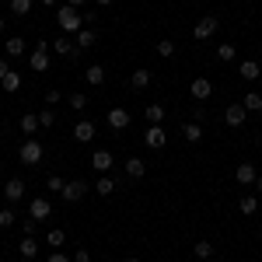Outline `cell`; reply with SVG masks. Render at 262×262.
I'll use <instances>...</instances> for the list:
<instances>
[{"mask_svg": "<svg viewBox=\"0 0 262 262\" xmlns=\"http://www.w3.org/2000/svg\"><path fill=\"white\" fill-rule=\"evenodd\" d=\"M56 25L63 28V35H77L84 28V14L77 7H70V4H60L56 7Z\"/></svg>", "mask_w": 262, "mask_h": 262, "instance_id": "obj_1", "label": "cell"}, {"mask_svg": "<svg viewBox=\"0 0 262 262\" xmlns=\"http://www.w3.org/2000/svg\"><path fill=\"white\" fill-rule=\"evenodd\" d=\"M18 158H21V164H39L42 158H46V147H42L35 137H28V140L18 147Z\"/></svg>", "mask_w": 262, "mask_h": 262, "instance_id": "obj_2", "label": "cell"}, {"mask_svg": "<svg viewBox=\"0 0 262 262\" xmlns=\"http://www.w3.org/2000/svg\"><path fill=\"white\" fill-rule=\"evenodd\" d=\"M49 49H53V46L39 39V46H35V53L28 56V67H32L35 74H46V70H49V63H53V60H49Z\"/></svg>", "mask_w": 262, "mask_h": 262, "instance_id": "obj_3", "label": "cell"}, {"mask_svg": "<svg viewBox=\"0 0 262 262\" xmlns=\"http://www.w3.org/2000/svg\"><path fill=\"white\" fill-rule=\"evenodd\" d=\"M88 192H91V185H88V182H81V179H74V182H67V185H63L60 196H63L67 203H81Z\"/></svg>", "mask_w": 262, "mask_h": 262, "instance_id": "obj_4", "label": "cell"}, {"mask_svg": "<svg viewBox=\"0 0 262 262\" xmlns=\"http://www.w3.org/2000/svg\"><path fill=\"white\" fill-rule=\"evenodd\" d=\"M217 25H221V21L210 18V14H206V18H200V21H196V28H192V39H196V42L213 39V35H217Z\"/></svg>", "mask_w": 262, "mask_h": 262, "instance_id": "obj_5", "label": "cell"}, {"mask_svg": "<svg viewBox=\"0 0 262 262\" xmlns=\"http://www.w3.org/2000/svg\"><path fill=\"white\" fill-rule=\"evenodd\" d=\"M49 213H53V203L46 200V196H35V200L28 203V217H35V221H49Z\"/></svg>", "mask_w": 262, "mask_h": 262, "instance_id": "obj_6", "label": "cell"}, {"mask_svg": "<svg viewBox=\"0 0 262 262\" xmlns=\"http://www.w3.org/2000/svg\"><path fill=\"white\" fill-rule=\"evenodd\" d=\"M143 143H147L150 150H161L164 143H168V133H164V126H147V133H143Z\"/></svg>", "mask_w": 262, "mask_h": 262, "instance_id": "obj_7", "label": "cell"}, {"mask_svg": "<svg viewBox=\"0 0 262 262\" xmlns=\"http://www.w3.org/2000/svg\"><path fill=\"white\" fill-rule=\"evenodd\" d=\"M255 179H259V171H255L252 161H242L234 168V182H238V185H255Z\"/></svg>", "mask_w": 262, "mask_h": 262, "instance_id": "obj_8", "label": "cell"}, {"mask_svg": "<svg viewBox=\"0 0 262 262\" xmlns=\"http://www.w3.org/2000/svg\"><path fill=\"white\" fill-rule=\"evenodd\" d=\"M53 53H60L63 60H77V56H81V49H77V42H70L67 35H60V39L53 42Z\"/></svg>", "mask_w": 262, "mask_h": 262, "instance_id": "obj_9", "label": "cell"}, {"mask_svg": "<svg viewBox=\"0 0 262 262\" xmlns=\"http://www.w3.org/2000/svg\"><path fill=\"white\" fill-rule=\"evenodd\" d=\"M224 122H227V126H234V129H238V126H245V122H248L245 105H227V108H224Z\"/></svg>", "mask_w": 262, "mask_h": 262, "instance_id": "obj_10", "label": "cell"}, {"mask_svg": "<svg viewBox=\"0 0 262 262\" xmlns=\"http://www.w3.org/2000/svg\"><path fill=\"white\" fill-rule=\"evenodd\" d=\"M238 77H242V81H259L262 77V63L259 60H242L238 63Z\"/></svg>", "mask_w": 262, "mask_h": 262, "instance_id": "obj_11", "label": "cell"}, {"mask_svg": "<svg viewBox=\"0 0 262 262\" xmlns=\"http://www.w3.org/2000/svg\"><path fill=\"white\" fill-rule=\"evenodd\" d=\"M189 91H192L196 101H206L210 95H213V81H210V77H196V81L189 84Z\"/></svg>", "mask_w": 262, "mask_h": 262, "instance_id": "obj_12", "label": "cell"}, {"mask_svg": "<svg viewBox=\"0 0 262 262\" xmlns=\"http://www.w3.org/2000/svg\"><path fill=\"white\" fill-rule=\"evenodd\" d=\"M4 200H7V203L25 200V182H21V179H7V182H4Z\"/></svg>", "mask_w": 262, "mask_h": 262, "instance_id": "obj_13", "label": "cell"}, {"mask_svg": "<svg viewBox=\"0 0 262 262\" xmlns=\"http://www.w3.org/2000/svg\"><path fill=\"white\" fill-rule=\"evenodd\" d=\"M108 126H112L116 133H122V129L129 126V112H126V108H119V105H116V108H108Z\"/></svg>", "mask_w": 262, "mask_h": 262, "instance_id": "obj_14", "label": "cell"}, {"mask_svg": "<svg viewBox=\"0 0 262 262\" xmlns=\"http://www.w3.org/2000/svg\"><path fill=\"white\" fill-rule=\"evenodd\" d=\"M74 140H77V143H91V140H95V122L81 119L77 126H74Z\"/></svg>", "mask_w": 262, "mask_h": 262, "instance_id": "obj_15", "label": "cell"}, {"mask_svg": "<svg viewBox=\"0 0 262 262\" xmlns=\"http://www.w3.org/2000/svg\"><path fill=\"white\" fill-rule=\"evenodd\" d=\"M129 88H133V91H147V88H150V70L137 67V70L129 74Z\"/></svg>", "mask_w": 262, "mask_h": 262, "instance_id": "obj_16", "label": "cell"}, {"mask_svg": "<svg viewBox=\"0 0 262 262\" xmlns=\"http://www.w3.org/2000/svg\"><path fill=\"white\" fill-rule=\"evenodd\" d=\"M112 164H116L112 150H95V154H91V168H95V171H108Z\"/></svg>", "mask_w": 262, "mask_h": 262, "instance_id": "obj_17", "label": "cell"}, {"mask_svg": "<svg viewBox=\"0 0 262 262\" xmlns=\"http://www.w3.org/2000/svg\"><path fill=\"white\" fill-rule=\"evenodd\" d=\"M95 39H98V28H91V25H84L81 32H77V49H91V46H95Z\"/></svg>", "mask_w": 262, "mask_h": 262, "instance_id": "obj_18", "label": "cell"}, {"mask_svg": "<svg viewBox=\"0 0 262 262\" xmlns=\"http://www.w3.org/2000/svg\"><path fill=\"white\" fill-rule=\"evenodd\" d=\"M122 168H126V175H129V179H143V175H147L143 158H126V164H122Z\"/></svg>", "mask_w": 262, "mask_h": 262, "instance_id": "obj_19", "label": "cell"}, {"mask_svg": "<svg viewBox=\"0 0 262 262\" xmlns=\"http://www.w3.org/2000/svg\"><path fill=\"white\" fill-rule=\"evenodd\" d=\"M18 252H21V259H35V255H39V242H35L32 234H25L21 245H18Z\"/></svg>", "mask_w": 262, "mask_h": 262, "instance_id": "obj_20", "label": "cell"}, {"mask_svg": "<svg viewBox=\"0 0 262 262\" xmlns=\"http://www.w3.org/2000/svg\"><path fill=\"white\" fill-rule=\"evenodd\" d=\"M84 81L95 84V88H98V84H105V67H101V63H91V67L84 70Z\"/></svg>", "mask_w": 262, "mask_h": 262, "instance_id": "obj_21", "label": "cell"}, {"mask_svg": "<svg viewBox=\"0 0 262 262\" xmlns=\"http://www.w3.org/2000/svg\"><path fill=\"white\" fill-rule=\"evenodd\" d=\"M21 133H28V137L39 133V112H25L21 116Z\"/></svg>", "mask_w": 262, "mask_h": 262, "instance_id": "obj_22", "label": "cell"}, {"mask_svg": "<svg viewBox=\"0 0 262 262\" xmlns=\"http://www.w3.org/2000/svg\"><path fill=\"white\" fill-rule=\"evenodd\" d=\"M182 137H185L189 143H200V140H203V126H200V122H192V119H189L185 126H182Z\"/></svg>", "mask_w": 262, "mask_h": 262, "instance_id": "obj_23", "label": "cell"}, {"mask_svg": "<svg viewBox=\"0 0 262 262\" xmlns=\"http://www.w3.org/2000/svg\"><path fill=\"white\" fill-rule=\"evenodd\" d=\"M234 56H238L234 42H221V46H217V60L221 63H234Z\"/></svg>", "mask_w": 262, "mask_h": 262, "instance_id": "obj_24", "label": "cell"}, {"mask_svg": "<svg viewBox=\"0 0 262 262\" xmlns=\"http://www.w3.org/2000/svg\"><path fill=\"white\" fill-rule=\"evenodd\" d=\"M143 116H147L150 126H161V122H164V105H147V108H143Z\"/></svg>", "mask_w": 262, "mask_h": 262, "instance_id": "obj_25", "label": "cell"}, {"mask_svg": "<svg viewBox=\"0 0 262 262\" xmlns=\"http://www.w3.org/2000/svg\"><path fill=\"white\" fill-rule=\"evenodd\" d=\"M95 192H98V196H112V192H116V179H112V175H101V179L95 182Z\"/></svg>", "mask_w": 262, "mask_h": 262, "instance_id": "obj_26", "label": "cell"}, {"mask_svg": "<svg viewBox=\"0 0 262 262\" xmlns=\"http://www.w3.org/2000/svg\"><path fill=\"white\" fill-rule=\"evenodd\" d=\"M4 49H7V56H11V60H14V56H25V39H18V35H11Z\"/></svg>", "mask_w": 262, "mask_h": 262, "instance_id": "obj_27", "label": "cell"}, {"mask_svg": "<svg viewBox=\"0 0 262 262\" xmlns=\"http://www.w3.org/2000/svg\"><path fill=\"white\" fill-rule=\"evenodd\" d=\"M242 105H245V112H262V95L248 91V95L242 98Z\"/></svg>", "mask_w": 262, "mask_h": 262, "instance_id": "obj_28", "label": "cell"}, {"mask_svg": "<svg viewBox=\"0 0 262 262\" xmlns=\"http://www.w3.org/2000/svg\"><path fill=\"white\" fill-rule=\"evenodd\" d=\"M0 88H4L7 95H14V91H18V88H21V74H14V70H11V74H7V77L0 81Z\"/></svg>", "mask_w": 262, "mask_h": 262, "instance_id": "obj_29", "label": "cell"}, {"mask_svg": "<svg viewBox=\"0 0 262 262\" xmlns=\"http://www.w3.org/2000/svg\"><path fill=\"white\" fill-rule=\"evenodd\" d=\"M238 210H242L245 217H252V213L259 210V200H255V196H242V200H238Z\"/></svg>", "mask_w": 262, "mask_h": 262, "instance_id": "obj_30", "label": "cell"}, {"mask_svg": "<svg viewBox=\"0 0 262 262\" xmlns=\"http://www.w3.org/2000/svg\"><path fill=\"white\" fill-rule=\"evenodd\" d=\"M154 49H158V56H161V60H171V56H175V42H171V39H161Z\"/></svg>", "mask_w": 262, "mask_h": 262, "instance_id": "obj_31", "label": "cell"}, {"mask_svg": "<svg viewBox=\"0 0 262 262\" xmlns=\"http://www.w3.org/2000/svg\"><path fill=\"white\" fill-rule=\"evenodd\" d=\"M67 105H70L74 112H84V108H88V95H81V91H74V95L67 98Z\"/></svg>", "mask_w": 262, "mask_h": 262, "instance_id": "obj_32", "label": "cell"}, {"mask_svg": "<svg viewBox=\"0 0 262 262\" xmlns=\"http://www.w3.org/2000/svg\"><path fill=\"white\" fill-rule=\"evenodd\" d=\"M63 242H67V231H60V227H53V231L46 234V245H53V248H60Z\"/></svg>", "mask_w": 262, "mask_h": 262, "instance_id": "obj_33", "label": "cell"}, {"mask_svg": "<svg viewBox=\"0 0 262 262\" xmlns=\"http://www.w3.org/2000/svg\"><path fill=\"white\" fill-rule=\"evenodd\" d=\"M14 224H18V213H14L11 206H7V210H0V231H4V227H14Z\"/></svg>", "mask_w": 262, "mask_h": 262, "instance_id": "obj_34", "label": "cell"}, {"mask_svg": "<svg viewBox=\"0 0 262 262\" xmlns=\"http://www.w3.org/2000/svg\"><path fill=\"white\" fill-rule=\"evenodd\" d=\"M39 126H42V129L56 126V112H53V108H42V112H39Z\"/></svg>", "mask_w": 262, "mask_h": 262, "instance_id": "obj_35", "label": "cell"}, {"mask_svg": "<svg viewBox=\"0 0 262 262\" xmlns=\"http://www.w3.org/2000/svg\"><path fill=\"white\" fill-rule=\"evenodd\" d=\"M11 11H14L18 18H25V14L32 11V0H11Z\"/></svg>", "mask_w": 262, "mask_h": 262, "instance_id": "obj_36", "label": "cell"}, {"mask_svg": "<svg viewBox=\"0 0 262 262\" xmlns=\"http://www.w3.org/2000/svg\"><path fill=\"white\" fill-rule=\"evenodd\" d=\"M192 252H196V259H210V255H213V245H210V242H196Z\"/></svg>", "mask_w": 262, "mask_h": 262, "instance_id": "obj_37", "label": "cell"}, {"mask_svg": "<svg viewBox=\"0 0 262 262\" xmlns=\"http://www.w3.org/2000/svg\"><path fill=\"white\" fill-rule=\"evenodd\" d=\"M63 185H67V182H63L60 175H49V179H46V189H49V192H63Z\"/></svg>", "mask_w": 262, "mask_h": 262, "instance_id": "obj_38", "label": "cell"}, {"mask_svg": "<svg viewBox=\"0 0 262 262\" xmlns=\"http://www.w3.org/2000/svg\"><path fill=\"white\" fill-rule=\"evenodd\" d=\"M35 227H39L35 217H25V221H21V231H25V234H32V238H35Z\"/></svg>", "mask_w": 262, "mask_h": 262, "instance_id": "obj_39", "label": "cell"}, {"mask_svg": "<svg viewBox=\"0 0 262 262\" xmlns=\"http://www.w3.org/2000/svg\"><path fill=\"white\" fill-rule=\"evenodd\" d=\"M60 98H63V95L56 91V88H49V91H46V105H56Z\"/></svg>", "mask_w": 262, "mask_h": 262, "instance_id": "obj_40", "label": "cell"}, {"mask_svg": "<svg viewBox=\"0 0 262 262\" xmlns=\"http://www.w3.org/2000/svg\"><path fill=\"white\" fill-rule=\"evenodd\" d=\"M74 262H91V255H88V248H77V252H74Z\"/></svg>", "mask_w": 262, "mask_h": 262, "instance_id": "obj_41", "label": "cell"}, {"mask_svg": "<svg viewBox=\"0 0 262 262\" xmlns=\"http://www.w3.org/2000/svg\"><path fill=\"white\" fill-rule=\"evenodd\" d=\"M49 262H70V259H67V255H63L60 248H53V255H49Z\"/></svg>", "mask_w": 262, "mask_h": 262, "instance_id": "obj_42", "label": "cell"}, {"mask_svg": "<svg viewBox=\"0 0 262 262\" xmlns=\"http://www.w3.org/2000/svg\"><path fill=\"white\" fill-rule=\"evenodd\" d=\"M7 74H11V67H7V60H0V81H4Z\"/></svg>", "mask_w": 262, "mask_h": 262, "instance_id": "obj_43", "label": "cell"}, {"mask_svg": "<svg viewBox=\"0 0 262 262\" xmlns=\"http://www.w3.org/2000/svg\"><path fill=\"white\" fill-rule=\"evenodd\" d=\"M42 4H46V7H60V0H42Z\"/></svg>", "mask_w": 262, "mask_h": 262, "instance_id": "obj_44", "label": "cell"}, {"mask_svg": "<svg viewBox=\"0 0 262 262\" xmlns=\"http://www.w3.org/2000/svg\"><path fill=\"white\" fill-rule=\"evenodd\" d=\"M67 4H70V7H84V0H67Z\"/></svg>", "mask_w": 262, "mask_h": 262, "instance_id": "obj_45", "label": "cell"}, {"mask_svg": "<svg viewBox=\"0 0 262 262\" xmlns=\"http://www.w3.org/2000/svg\"><path fill=\"white\" fill-rule=\"evenodd\" d=\"M255 189H259V192H262V175H259V179H255Z\"/></svg>", "mask_w": 262, "mask_h": 262, "instance_id": "obj_46", "label": "cell"}, {"mask_svg": "<svg viewBox=\"0 0 262 262\" xmlns=\"http://www.w3.org/2000/svg\"><path fill=\"white\" fill-rule=\"evenodd\" d=\"M95 4H101V7H108V4H112V0H95Z\"/></svg>", "mask_w": 262, "mask_h": 262, "instance_id": "obj_47", "label": "cell"}, {"mask_svg": "<svg viewBox=\"0 0 262 262\" xmlns=\"http://www.w3.org/2000/svg\"><path fill=\"white\" fill-rule=\"evenodd\" d=\"M255 143H259V147H262V133H259V137H255Z\"/></svg>", "mask_w": 262, "mask_h": 262, "instance_id": "obj_48", "label": "cell"}, {"mask_svg": "<svg viewBox=\"0 0 262 262\" xmlns=\"http://www.w3.org/2000/svg\"><path fill=\"white\" fill-rule=\"evenodd\" d=\"M4 25H7V21H4V18H0V32H4Z\"/></svg>", "mask_w": 262, "mask_h": 262, "instance_id": "obj_49", "label": "cell"}, {"mask_svg": "<svg viewBox=\"0 0 262 262\" xmlns=\"http://www.w3.org/2000/svg\"><path fill=\"white\" fill-rule=\"evenodd\" d=\"M126 262H140V259H126Z\"/></svg>", "mask_w": 262, "mask_h": 262, "instance_id": "obj_50", "label": "cell"}]
</instances>
